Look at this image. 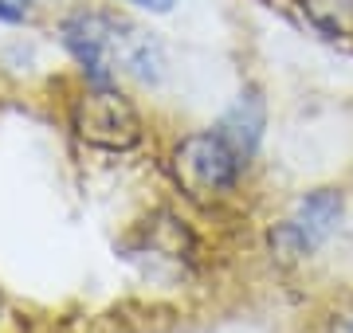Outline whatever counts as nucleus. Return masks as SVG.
<instances>
[{
	"instance_id": "20e7f679",
	"label": "nucleus",
	"mask_w": 353,
	"mask_h": 333,
	"mask_svg": "<svg viewBox=\"0 0 353 333\" xmlns=\"http://www.w3.org/2000/svg\"><path fill=\"white\" fill-rule=\"evenodd\" d=\"M341 219V196L334 189H314L310 196L299 200V208L290 212V219L271 235V244L283 251V259L310 255L326 244Z\"/></svg>"
},
{
	"instance_id": "6e6552de",
	"label": "nucleus",
	"mask_w": 353,
	"mask_h": 333,
	"mask_svg": "<svg viewBox=\"0 0 353 333\" xmlns=\"http://www.w3.org/2000/svg\"><path fill=\"white\" fill-rule=\"evenodd\" d=\"M330 333H353V318H338Z\"/></svg>"
},
{
	"instance_id": "0eeeda50",
	"label": "nucleus",
	"mask_w": 353,
	"mask_h": 333,
	"mask_svg": "<svg viewBox=\"0 0 353 333\" xmlns=\"http://www.w3.org/2000/svg\"><path fill=\"white\" fill-rule=\"evenodd\" d=\"M130 4H141V8H150V12H169L176 0H130Z\"/></svg>"
},
{
	"instance_id": "f03ea898",
	"label": "nucleus",
	"mask_w": 353,
	"mask_h": 333,
	"mask_svg": "<svg viewBox=\"0 0 353 333\" xmlns=\"http://www.w3.org/2000/svg\"><path fill=\"white\" fill-rule=\"evenodd\" d=\"M240 157L228 145L220 133H192L173 149V177L181 184V193L196 200V204H208L216 196H224L232 184H236V173H240Z\"/></svg>"
},
{
	"instance_id": "7ed1b4c3",
	"label": "nucleus",
	"mask_w": 353,
	"mask_h": 333,
	"mask_svg": "<svg viewBox=\"0 0 353 333\" xmlns=\"http://www.w3.org/2000/svg\"><path fill=\"white\" fill-rule=\"evenodd\" d=\"M71 122H75L79 138L87 141V145H99V149L122 153V149H134L141 141L138 110L110 83H94V87L83 90L75 110H71Z\"/></svg>"
},
{
	"instance_id": "f257e3e1",
	"label": "nucleus",
	"mask_w": 353,
	"mask_h": 333,
	"mask_svg": "<svg viewBox=\"0 0 353 333\" xmlns=\"http://www.w3.org/2000/svg\"><path fill=\"white\" fill-rule=\"evenodd\" d=\"M63 43L94 83H110L118 71L157 83L161 78V47L145 32L106 12H75L63 20Z\"/></svg>"
},
{
	"instance_id": "39448f33",
	"label": "nucleus",
	"mask_w": 353,
	"mask_h": 333,
	"mask_svg": "<svg viewBox=\"0 0 353 333\" xmlns=\"http://www.w3.org/2000/svg\"><path fill=\"white\" fill-rule=\"evenodd\" d=\"M263 98L255 94V90H243L240 98H236V106L228 110L224 118H220V126H216V133L236 149V157L240 161H248V157L255 153V145H259V133H263Z\"/></svg>"
},
{
	"instance_id": "423d86ee",
	"label": "nucleus",
	"mask_w": 353,
	"mask_h": 333,
	"mask_svg": "<svg viewBox=\"0 0 353 333\" xmlns=\"http://www.w3.org/2000/svg\"><path fill=\"white\" fill-rule=\"evenodd\" d=\"M303 8L318 32L353 39V0H303Z\"/></svg>"
}]
</instances>
